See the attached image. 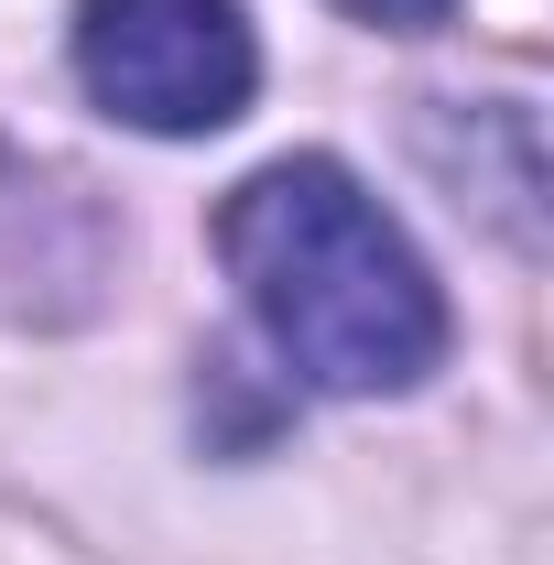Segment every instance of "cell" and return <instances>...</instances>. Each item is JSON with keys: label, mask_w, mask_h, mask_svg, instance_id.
<instances>
[{"label": "cell", "mask_w": 554, "mask_h": 565, "mask_svg": "<svg viewBox=\"0 0 554 565\" xmlns=\"http://www.w3.org/2000/svg\"><path fill=\"white\" fill-rule=\"evenodd\" d=\"M217 262L239 282V305L262 316V338L283 349V370H305L316 392H348V403L414 392L446 359V294L424 273V250L327 152H283L251 185H228Z\"/></svg>", "instance_id": "6da1fadb"}, {"label": "cell", "mask_w": 554, "mask_h": 565, "mask_svg": "<svg viewBox=\"0 0 554 565\" xmlns=\"http://www.w3.org/2000/svg\"><path fill=\"white\" fill-rule=\"evenodd\" d=\"M76 87L152 141H196L251 109L262 33L239 0H76Z\"/></svg>", "instance_id": "7a4b0ae2"}, {"label": "cell", "mask_w": 554, "mask_h": 565, "mask_svg": "<svg viewBox=\"0 0 554 565\" xmlns=\"http://www.w3.org/2000/svg\"><path fill=\"white\" fill-rule=\"evenodd\" d=\"M348 11H359V22H381V33H435L457 0H348Z\"/></svg>", "instance_id": "3957f363"}]
</instances>
